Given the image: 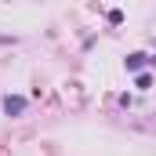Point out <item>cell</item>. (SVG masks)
<instances>
[{
  "label": "cell",
  "mask_w": 156,
  "mask_h": 156,
  "mask_svg": "<svg viewBox=\"0 0 156 156\" xmlns=\"http://www.w3.org/2000/svg\"><path fill=\"white\" fill-rule=\"evenodd\" d=\"M4 109H7V113H22V109H26V98H11V94H7V98H4Z\"/></svg>",
  "instance_id": "6da1fadb"
}]
</instances>
